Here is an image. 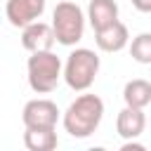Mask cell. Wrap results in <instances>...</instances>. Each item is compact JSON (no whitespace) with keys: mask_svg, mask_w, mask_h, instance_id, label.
Wrapping results in <instances>:
<instances>
[{"mask_svg":"<svg viewBox=\"0 0 151 151\" xmlns=\"http://www.w3.org/2000/svg\"><path fill=\"white\" fill-rule=\"evenodd\" d=\"M52 26H54L59 45L73 47L76 42H80L83 33H85V14H83L80 5L71 2V0L57 2L54 12H52Z\"/></svg>","mask_w":151,"mask_h":151,"instance_id":"277c9868","label":"cell"},{"mask_svg":"<svg viewBox=\"0 0 151 151\" xmlns=\"http://www.w3.org/2000/svg\"><path fill=\"white\" fill-rule=\"evenodd\" d=\"M21 120L26 127H57L59 109L50 99H31L21 111Z\"/></svg>","mask_w":151,"mask_h":151,"instance_id":"5b68a950","label":"cell"},{"mask_svg":"<svg viewBox=\"0 0 151 151\" xmlns=\"http://www.w3.org/2000/svg\"><path fill=\"white\" fill-rule=\"evenodd\" d=\"M123 99L127 106L134 109H146L151 104V83L144 78H134L130 83H125L123 87Z\"/></svg>","mask_w":151,"mask_h":151,"instance_id":"7c38bea8","label":"cell"},{"mask_svg":"<svg viewBox=\"0 0 151 151\" xmlns=\"http://www.w3.org/2000/svg\"><path fill=\"white\" fill-rule=\"evenodd\" d=\"M26 71H28V85L33 92L38 94H47L57 87L59 78H64V66L61 59L52 52H31L28 61H26Z\"/></svg>","mask_w":151,"mask_h":151,"instance_id":"7a4b0ae2","label":"cell"},{"mask_svg":"<svg viewBox=\"0 0 151 151\" xmlns=\"http://www.w3.org/2000/svg\"><path fill=\"white\" fill-rule=\"evenodd\" d=\"M45 12V0H7L5 17L14 28H26L28 24L38 21Z\"/></svg>","mask_w":151,"mask_h":151,"instance_id":"8992f818","label":"cell"},{"mask_svg":"<svg viewBox=\"0 0 151 151\" xmlns=\"http://www.w3.org/2000/svg\"><path fill=\"white\" fill-rule=\"evenodd\" d=\"M132 7L142 14H151V0H132Z\"/></svg>","mask_w":151,"mask_h":151,"instance_id":"5bb4252c","label":"cell"},{"mask_svg":"<svg viewBox=\"0 0 151 151\" xmlns=\"http://www.w3.org/2000/svg\"><path fill=\"white\" fill-rule=\"evenodd\" d=\"M146 127V116H144V109H134V106H127L118 111V118H116V130L118 134L127 142V139H137Z\"/></svg>","mask_w":151,"mask_h":151,"instance_id":"9c48e42d","label":"cell"},{"mask_svg":"<svg viewBox=\"0 0 151 151\" xmlns=\"http://www.w3.org/2000/svg\"><path fill=\"white\" fill-rule=\"evenodd\" d=\"M94 42L101 52H109V54L120 52L130 45V31L123 21H116V24L101 28V31H94Z\"/></svg>","mask_w":151,"mask_h":151,"instance_id":"ba28073f","label":"cell"},{"mask_svg":"<svg viewBox=\"0 0 151 151\" xmlns=\"http://www.w3.org/2000/svg\"><path fill=\"white\" fill-rule=\"evenodd\" d=\"M87 21L94 31H101L118 21V2L116 0H90Z\"/></svg>","mask_w":151,"mask_h":151,"instance_id":"30bf717a","label":"cell"},{"mask_svg":"<svg viewBox=\"0 0 151 151\" xmlns=\"http://www.w3.org/2000/svg\"><path fill=\"white\" fill-rule=\"evenodd\" d=\"M24 144L28 151H52L57 149L59 139H57L54 127H26Z\"/></svg>","mask_w":151,"mask_h":151,"instance_id":"8fae6325","label":"cell"},{"mask_svg":"<svg viewBox=\"0 0 151 151\" xmlns=\"http://www.w3.org/2000/svg\"><path fill=\"white\" fill-rule=\"evenodd\" d=\"M54 42H57V33H54V26L52 24H45V21L38 19V21L28 24L26 28H21V45L28 52L52 50Z\"/></svg>","mask_w":151,"mask_h":151,"instance_id":"52a82bcc","label":"cell"},{"mask_svg":"<svg viewBox=\"0 0 151 151\" xmlns=\"http://www.w3.org/2000/svg\"><path fill=\"white\" fill-rule=\"evenodd\" d=\"M97 73H99V57L94 50L87 47H76L64 64V80L76 92L90 90Z\"/></svg>","mask_w":151,"mask_h":151,"instance_id":"3957f363","label":"cell"},{"mask_svg":"<svg viewBox=\"0 0 151 151\" xmlns=\"http://www.w3.org/2000/svg\"><path fill=\"white\" fill-rule=\"evenodd\" d=\"M130 57L137 64H151V33H139L130 42Z\"/></svg>","mask_w":151,"mask_h":151,"instance_id":"4fadbf2b","label":"cell"},{"mask_svg":"<svg viewBox=\"0 0 151 151\" xmlns=\"http://www.w3.org/2000/svg\"><path fill=\"white\" fill-rule=\"evenodd\" d=\"M123 151H144V144H137L134 139H127L123 144Z\"/></svg>","mask_w":151,"mask_h":151,"instance_id":"9a60e30c","label":"cell"},{"mask_svg":"<svg viewBox=\"0 0 151 151\" xmlns=\"http://www.w3.org/2000/svg\"><path fill=\"white\" fill-rule=\"evenodd\" d=\"M101 118H104V101H101V97L85 92V94L76 97L68 104V109L61 116V123H64V130L71 137L85 139V137H90L99 127Z\"/></svg>","mask_w":151,"mask_h":151,"instance_id":"6da1fadb","label":"cell"}]
</instances>
